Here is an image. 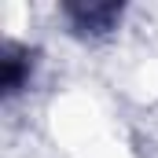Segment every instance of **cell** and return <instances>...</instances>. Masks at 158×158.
Here are the masks:
<instances>
[{
    "label": "cell",
    "mask_w": 158,
    "mask_h": 158,
    "mask_svg": "<svg viewBox=\"0 0 158 158\" xmlns=\"http://www.w3.org/2000/svg\"><path fill=\"white\" fill-rule=\"evenodd\" d=\"M0 70H4V96H19L33 77V52L7 40L0 52Z\"/></svg>",
    "instance_id": "cell-2"
},
{
    "label": "cell",
    "mask_w": 158,
    "mask_h": 158,
    "mask_svg": "<svg viewBox=\"0 0 158 158\" xmlns=\"http://www.w3.org/2000/svg\"><path fill=\"white\" fill-rule=\"evenodd\" d=\"M63 15L77 33H110L121 19V4H66Z\"/></svg>",
    "instance_id": "cell-1"
}]
</instances>
